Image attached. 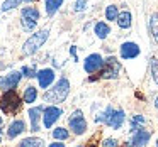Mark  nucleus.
<instances>
[{"label":"nucleus","instance_id":"obj_1","mask_svg":"<svg viewBox=\"0 0 158 147\" xmlns=\"http://www.w3.org/2000/svg\"><path fill=\"white\" fill-rule=\"evenodd\" d=\"M70 93V81L66 78H60L58 83L53 86L51 90L44 93V102H49V103H63L66 100Z\"/></svg>","mask_w":158,"mask_h":147},{"label":"nucleus","instance_id":"obj_2","mask_svg":"<svg viewBox=\"0 0 158 147\" xmlns=\"http://www.w3.org/2000/svg\"><path fill=\"white\" fill-rule=\"evenodd\" d=\"M95 122H102L106 125L112 127V129H121L124 122V112L123 110H114L112 106H107L102 113L95 117Z\"/></svg>","mask_w":158,"mask_h":147},{"label":"nucleus","instance_id":"obj_3","mask_svg":"<svg viewBox=\"0 0 158 147\" xmlns=\"http://www.w3.org/2000/svg\"><path fill=\"white\" fill-rule=\"evenodd\" d=\"M48 37H49V31H48V29H41V31L34 32V34H32L31 37L24 42V46H22V52H24L26 56H32L43 44H44Z\"/></svg>","mask_w":158,"mask_h":147},{"label":"nucleus","instance_id":"obj_4","mask_svg":"<svg viewBox=\"0 0 158 147\" xmlns=\"http://www.w3.org/2000/svg\"><path fill=\"white\" fill-rule=\"evenodd\" d=\"M22 102L19 98V95L15 93V90H7L4 93V96L0 98V106H2V112L4 113H15L19 112Z\"/></svg>","mask_w":158,"mask_h":147},{"label":"nucleus","instance_id":"obj_5","mask_svg":"<svg viewBox=\"0 0 158 147\" xmlns=\"http://www.w3.org/2000/svg\"><path fill=\"white\" fill-rule=\"evenodd\" d=\"M119 71H121V63L117 61L114 56H110V58L104 59V66H102V69H100V78H104V79L117 78Z\"/></svg>","mask_w":158,"mask_h":147},{"label":"nucleus","instance_id":"obj_6","mask_svg":"<svg viewBox=\"0 0 158 147\" xmlns=\"http://www.w3.org/2000/svg\"><path fill=\"white\" fill-rule=\"evenodd\" d=\"M68 127L72 129L73 133H77V135L85 133V130H87V120H85V117H83L82 110H75V112L70 115Z\"/></svg>","mask_w":158,"mask_h":147},{"label":"nucleus","instance_id":"obj_7","mask_svg":"<svg viewBox=\"0 0 158 147\" xmlns=\"http://www.w3.org/2000/svg\"><path fill=\"white\" fill-rule=\"evenodd\" d=\"M22 78V73L21 71H10L7 73V75L0 76V88L2 90H14L15 86L19 85V81H21Z\"/></svg>","mask_w":158,"mask_h":147},{"label":"nucleus","instance_id":"obj_8","mask_svg":"<svg viewBox=\"0 0 158 147\" xmlns=\"http://www.w3.org/2000/svg\"><path fill=\"white\" fill-rule=\"evenodd\" d=\"M104 66V59L100 54H97V52H94V54L87 56V59L83 61V69H85L87 73H97L100 71Z\"/></svg>","mask_w":158,"mask_h":147},{"label":"nucleus","instance_id":"obj_9","mask_svg":"<svg viewBox=\"0 0 158 147\" xmlns=\"http://www.w3.org/2000/svg\"><path fill=\"white\" fill-rule=\"evenodd\" d=\"M60 115H61V108H58V106H48V108L43 110V120H44V127L46 129H51L53 123L58 122Z\"/></svg>","mask_w":158,"mask_h":147},{"label":"nucleus","instance_id":"obj_10","mask_svg":"<svg viewBox=\"0 0 158 147\" xmlns=\"http://www.w3.org/2000/svg\"><path fill=\"white\" fill-rule=\"evenodd\" d=\"M55 71H53L51 68H44V69H39L38 73H36V78H38L39 81V86L41 88H49V85H53V81H55Z\"/></svg>","mask_w":158,"mask_h":147},{"label":"nucleus","instance_id":"obj_11","mask_svg":"<svg viewBox=\"0 0 158 147\" xmlns=\"http://www.w3.org/2000/svg\"><path fill=\"white\" fill-rule=\"evenodd\" d=\"M119 51H121V58L123 59H133L136 56H139L141 49L136 42H124V44H121Z\"/></svg>","mask_w":158,"mask_h":147},{"label":"nucleus","instance_id":"obj_12","mask_svg":"<svg viewBox=\"0 0 158 147\" xmlns=\"http://www.w3.org/2000/svg\"><path fill=\"white\" fill-rule=\"evenodd\" d=\"M148 140H150V132L144 130V129H138L136 132H134L133 139H131V145L133 147H143Z\"/></svg>","mask_w":158,"mask_h":147},{"label":"nucleus","instance_id":"obj_13","mask_svg":"<svg viewBox=\"0 0 158 147\" xmlns=\"http://www.w3.org/2000/svg\"><path fill=\"white\" fill-rule=\"evenodd\" d=\"M43 110H44V106H34V108H31L27 112L29 118H31V132H38L39 130V115L43 113Z\"/></svg>","mask_w":158,"mask_h":147},{"label":"nucleus","instance_id":"obj_14","mask_svg":"<svg viewBox=\"0 0 158 147\" xmlns=\"http://www.w3.org/2000/svg\"><path fill=\"white\" fill-rule=\"evenodd\" d=\"M24 130H26L24 120H14V122L9 125V129H7V135H9V139H15V137L21 135Z\"/></svg>","mask_w":158,"mask_h":147},{"label":"nucleus","instance_id":"obj_15","mask_svg":"<svg viewBox=\"0 0 158 147\" xmlns=\"http://www.w3.org/2000/svg\"><path fill=\"white\" fill-rule=\"evenodd\" d=\"M94 31H95V36L99 39H106L107 36L110 34V27L106 24V22H97L95 27H94Z\"/></svg>","mask_w":158,"mask_h":147},{"label":"nucleus","instance_id":"obj_16","mask_svg":"<svg viewBox=\"0 0 158 147\" xmlns=\"http://www.w3.org/2000/svg\"><path fill=\"white\" fill-rule=\"evenodd\" d=\"M116 21H117V25L121 29H129L131 27V12H127V10L121 12Z\"/></svg>","mask_w":158,"mask_h":147},{"label":"nucleus","instance_id":"obj_17","mask_svg":"<svg viewBox=\"0 0 158 147\" xmlns=\"http://www.w3.org/2000/svg\"><path fill=\"white\" fill-rule=\"evenodd\" d=\"M19 147H44V140L38 139V137H27V139L21 140Z\"/></svg>","mask_w":158,"mask_h":147},{"label":"nucleus","instance_id":"obj_18","mask_svg":"<svg viewBox=\"0 0 158 147\" xmlns=\"http://www.w3.org/2000/svg\"><path fill=\"white\" fill-rule=\"evenodd\" d=\"M22 17L31 19V21L38 22L39 19H41V14H39V10L36 7H24V9H22Z\"/></svg>","mask_w":158,"mask_h":147},{"label":"nucleus","instance_id":"obj_19","mask_svg":"<svg viewBox=\"0 0 158 147\" xmlns=\"http://www.w3.org/2000/svg\"><path fill=\"white\" fill-rule=\"evenodd\" d=\"M61 4H63V0H46V12H48L49 17H53L60 10Z\"/></svg>","mask_w":158,"mask_h":147},{"label":"nucleus","instance_id":"obj_20","mask_svg":"<svg viewBox=\"0 0 158 147\" xmlns=\"http://www.w3.org/2000/svg\"><path fill=\"white\" fill-rule=\"evenodd\" d=\"M36 98H38V90L34 88V86H27L24 91V96H22V102L26 103H34Z\"/></svg>","mask_w":158,"mask_h":147},{"label":"nucleus","instance_id":"obj_21","mask_svg":"<svg viewBox=\"0 0 158 147\" xmlns=\"http://www.w3.org/2000/svg\"><path fill=\"white\" fill-rule=\"evenodd\" d=\"M150 31H151V36H153L155 42L158 44V14H151V17H150Z\"/></svg>","mask_w":158,"mask_h":147},{"label":"nucleus","instance_id":"obj_22","mask_svg":"<svg viewBox=\"0 0 158 147\" xmlns=\"http://www.w3.org/2000/svg\"><path fill=\"white\" fill-rule=\"evenodd\" d=\"M53 137H55L56 140H66L70 137V132H68V129H65V127H58V129L53 130Z\"/></svg>","mask_w":158,"mask_h":147},{"label":"nucleus","instance_id":"obj_23","mask_svg":"<svg viewBox=\"0 0 158 147\" xmlns=\"http://www.w3.org/2000/svg\"><path fill=\"white\" fill-rule=\"evenodd\" d=\"M21 2H22V0H4V4L0 5V10H2V12H9V10H12V9L19 7Z\"/></svg>","mask_w":158,"mask_h":147},{"label":"nucleus","instance_id":"obj_24","mask_svg":"<svg viewBox=\"0 0 158 147\" xmlns=\"http://www.w3.org/2000/svg\"><path fill=\"white\" fill-rule=\"evenodd\" d=\"M117 15H119V10H117L116 5H109V7L106 9V19L107 21H116Z\"/></svg>","mask_w":158,"mask_h":147},{"label":"nucleus","instance_id":"obj_25","mask_svg":"<svg viewBox=\"0 0 158 147\" xmlns=\"http://www.w3.org/2000/svg\"><path fill=\"white\" fill-rule=\"evenodd\" d=\"M150 69H151L153 81L158 85V59H156V58H151V61H150Z\"/></svg>","mask_w":158,"mask_h":147},{"label":"nucleus","instance_id":"obj_26","mask_svg":"<svg viewBox=\"0 0 158 147\" xmlns=\"http://www.w3.org/2000/svg\"><path fill=\"white\" fill-rule=\"evenodd\" d=\"M144 123V117L143 115H134L133 120H131V127H133V132H136L138 129H141V125Z\"/></svg>","mask_w":158,"mask_h":147},{"label":"nucleus","instance_id":"obj_27","mask_svg":"<svg viewBox=\"0 0 158 147\" xmlns=\"http://www.w3.org/2000/svg\"><path fill=\"white\" fill-rule=\"evenodd\" d=\"M21 25H22V29L24 31H34L36 29V25H38V22H34V21H31V19H26V17H22V21H21Z\"/></svg>","mask_w":158,"mask_h":147},{"label":"nucleus","instance_id":"obj_28","mask_svg":"<svg viewBox=\"0 0 158 147\" xmlns=\"http://www.w3.org/2000/svg\"><path fill=\"white\" fill-rule=\"evenodd\" d=\"M21 73H22V76H26V78H34L38 71H36L34 68H31V66H24Z\"/></svg>","mask_w":158,"mask_h":147},{"label":"nucleus","instance_id":"obj_29","mask_svg":"<svg viewBox=\"0 0 158 147\" xmlns=\"http://www.w3.org/2000/svg\"><path fill=\"white\" fill-rule=\"evenodd\" d=\"M85 9H87V0H75L73 10H75V12H83Z\"/></svg>","mask_w":158,"mask_h":147},{"label":"nucleus","instance_id":"obj_30","mask_svg":"<svg viewBox=\"0 0 158 147\" xmlns=\"http://www.w3.org/2000/svg\"><path fill=\"white\" fill-rule=\"evenodd\" d=\"M102 147H119V142L116 139H106L102 142Z\"/></svg>","mask_w":158,"mask_h":147},{"label":"nucleus","instance_id":"obj_31","mask_svg":"<svg viewBox=\"0 0 158 147\" xmlns=\"http://www.w3.org/2000/svg\"><path fill=\"white\" fill-rule=\"evenodd\" d=\"M70 54L73 56L75 61H78V58H77V46H72V48H70Z\"/></svg>","mask_w":158,"mask_h":147},{"label":"nucleus","instance_id":"obj_32","mask_svg":"<svg viewBox=\"0 0 158 147\" xmlns=\"http://www.w3.org/2000/svg\"><path fill=\"white\" fill-rule=\"evenodd\" d=\"M49 147H65V144H63V142H53Z\"/></svg>","mask_w":158,"mask_h":147},{"label":"nucleus","instance_id":"obj_33","mask_svg":"<svg viewBox=\"0 0 158 147\" xmlns=\"http://www.w3.org/2000/svg\"><path fill=\"white\" fill-rule=\"evenodd\" d=\"M155 106H156V108H158V96H156V98H155Z\"/></svg>","mask_w":158,"mask_h":147},{"label":"nucleus","instance_id":"obj_34","mask_svg":"<svg viewBox=\"0 0 158 147\" xmlns=\"http://www.w3.org/2000/svg\"><path fill=\"white\" fill-rule=\"evenodd\" d=\"M2 125H4V120L0 118V130H2Z\"/></svg>","mask_w":158,"mask_h":147},{"label":"nucleus","instance_id":"obj_35","mask_svg":"<svg viewBox=\"0 0 158 147\" xmlns=\"http://www.w3.org/2000/svg\"><path fill=\"white\" fill-rule=\"evenodd\" d=\"M24 2H27V4H31V2H36V0H24Z\"/></svg>","mask_w":158,"mask_h":147},{"label":"nucleus","instance_id":"obj_36","mask_svg":"<svg viewBox=\"0 0 158 147\" xmlns=\"http://www.w3.org/2000/svg\"><path fill=\"white\" fill-rule=\"evenodd\" d=\"M90 147H95V145H94V144H90Z\"/></svg>","mask_w":158,"mask_h":147},{"label":"nucleus","instance_id":"obj_37","mask_svg":"<svg viewBox=\"0 0 158 147\" xmlns=\"http://www.w3.org/2000/svg\"><path fill=\"white\" fill-rule=\"evenodd\" d=\"M156 147H158V139H156Z\"/></svg>","mask_w":158,"mask_h":147},{"label":"nucleus","instance_id":"obj_38","mask_svg":"<svg viewBox=\"0 0 158 147\" xmlns=\"http://www.w3.org/2000/svg\"><path fill=\"white\" fill-rule=\"evenodd\" d=\"M77 147H83V145H77Z\"/></svg>","mask_w":158,"mask_h":147}]
</instances>
